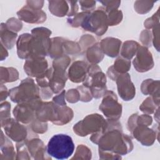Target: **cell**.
<instances>
[{
	"instance_id": "12",
	"label": "cell",
	"mask_w": 160,
	"mask_h": 160,
	"mask_svg": "<svg viewBox=\"0 0 160 160\" xmlns=\"http://www.w3.org/2000/svg\"><path fill=\"white\" fill-rule=\"evenodd\" d=\"M134 66L139 72H145L153 66L151 53L144 46H139L136 57L133 60Z\"/></svg>"
},
{
	"instance_id": "7",
	"label": "cell",
	"mask_w": 160,
	"mask_h": 160,
	"mask_svg": "<svg viewBox=\"0 0 160 160\" xmlns=\"http://www.w3.org/2000/svg\"><path fill=\"white\" fill-rule=\"evenodd\" d=\"M104 97L99 106L100 110L109 120L117 121L121 116L122 106L118 102V98L114 92L106 91Z\"/></svg>"
},
{
	"instance_id": "18",
	"label": "cell",
	"mask_w": 160,
	"mask_h": 160,
	"mask_svg": "<svg viewBox=\"0 0 160 160\" xmlns=\"http://www.w3.org/2000/svg\"><path fill=\"white\" fill-rule=\"evenodd\" d=\"M1 72L4 73L1 74V83H6L12 82L18 79V72L17 70L13 68H1Z\"/></svg>"
},
{
	"instance_id": "28",
	"label": "cell",
	"mask_w": 160,
	"mask_h": 160,
	"mask_svg": "<svg viewBox=\"0 0 160 160\" xmlns=\"http://www.w3.org/2000/svg\"><path fill=\"white\" fill-rule=\"evenodd\" d=\"M79 3L81 6V9L86 12H89L92 11L96 6V2L93 1H80Z\"/></svg>"
},
{
	"instance_id": "16",
	"label": "cell",
	"mask_w": 160,
	"mask_h": 160,
	"mask_svg": "<svg viewBox=\"0 0 160 160\" xmlns=\"http://www.w3.org/2000/svg\"><path fill=\"white\" fill-rule=\"evenodd\" d=\"M17 33L9 30L6 24L1 23V43L8 49H11L15 43Z\"/></svg>"
},
{
	"instance_id": "14",
	"label": "cell",
	"mask_w": 160,
	"mask_h": 160,
	"mask_svg": "<svg viewBox=\"0 0 160 160\" xmlns=\"http://www.w3.org/2000/svg\"><path fill=\"white\" fill-rule=\"evenodd\" d=\"M121 41L118 39L107 38L103 39L101 43V48L104 53L111 57L117 56L119 52Z\"/></svg>"
},
{
	"instance_id": "17",
	"label": "cell",
	"mask_w": 160,
	"mask_h": 160,
	"mask_svg": "<svg viewBox=\"0 0 160 160\" xmlns=\"http://www.w3.org/2000/svg\"><path fill=\"white\" fill-rule=\"evenodd\" d=\"M104 57L100 43H96L89 48L87 51V59L92 63H98L100 62Z\"/></svg>"
},
{
	"instance_id": "19",
	"label": "cell",
	"mask_w": 160,
	"mask_h": 160,
	"mask_svg": "<svg viewBox=\"0 0 160 160\" xmlns=\"http://www.w3.org/2000/svg\"><path fill=\"white\" fill-rule=\"evenodd\" d=\"M139 46L138 43L136 42L132 41H126L124 43L121 54L122 57L129 59L138 51Z\"/></svg>"
},
{
	"instance_id": "8",
	"label": "cell",
	"mask_w": 160,
	"mask_h": 160,
	"mask_svg": "<svg viewBox=\"0 0 160 160\" xmlns=\"http://www.w3.org/2000/svg\"><path fill=\"white\" fill-rule=\"evenodd\" d=\"M18 121L16 119L9 118L1 123V125L8 136L14 141L21 142L26 139L28 133L26 127Z\"/></svg>"
},
{
	"instance_id": "27",
	"label": "cell",
	"mask_w": 160,
	"mask_h": 160,
	"mask_svg": "<svg viewBox=\"0 0 160 160\" xmlns=\"http://www.w3.org/2000/svg\"><path fill=\"white\" fill-rule=\"evenodd\" d=\"M101 3H102L104 6H106V12H108L112 10L117 9L119 7L121 1H100Z\"/></svg>"
},
{
	"instance_id": "23",
	"label": "cell",
	"mask_w": 160,
	"mask_h": 160,
	"mask_svg": "<svg viewBox=\"0 0 160 160\" xmlns=\"http://www.w3.org/2000/svg\"><path fill=\"white\" fill-rule=\"evenodd\" d=\"M6 26L8 27V28L11 30V31H13L15 32L19 31V30H21V29L22 28V23L20 21H19L18 19L12 18L11 19H9L8 20V21L6 22Z\"/></svg>"
},
{
	"instance_id": "25",
	"label": "cell",
	"mask_w": 160,
	"mask_h": 160,
	"mask_svg": "<svg viewBox=\"0 0 160 160\" xmlns=\"http://www.w3.org/2000/svg\"><path fill=\"white\" fill-rule=\"evenodd\" d=\"M152 102V99L151 98H148L146 101H144L142 104H141V106L139 107V108L141 109V110L142 112H147V113H152L154 109V108L152 104H151L149 106V104Z\"/></svg>"
},
{
	"instance_id": "3",
	"label": "cell",
	"mask_w": 160,
	"mask_h": 160,
	"mask_svg": "<svg viewBox=\"0 0 160 160\" xmlns=\"http://www.w3.org/2000/svg\"><path fill=\"white\" fill-rule=\"evenodd\" d=\"M39 89L34 84L33 79L27 78L21 81L19 86L9 91L11 99L14 102H24L39 98Z\"/></svg>"
},
{
	"instance_id": "26",
	"label": "cell",
	"mask_w": 160,
	"mask_h": 160,
	"mask_svg": "<svg viewBox=\"0 0 160 160\" xmlns=\"http://www.w3.org/2000/svg\"><path fill=\"white\" fill-rule=\"evenodd\" d=\"M66 95V99L69 102H76L80 99V95L77 89H69Z\"/></svg>"
},
{
	"instance_id": "21",
	"label": "cell",
	"mask_w": 160,
	"mask_h": 160,
	"mask_svg": "<svg viewBox=\"0 0 160 160\" xmlns=\"http://www.w3.org/2000/svg\"><path fill=\"white\" fill-rule=\"evenodd\" d=\"M153 4L151 1H137L134 2V9L139 14L146 13L152 8Z\"/></svg>"
},
{
	"instance_id": "13",
	"label": "cell",
	"mask_w": 160,
	"mask_h": 160,
	"mask_svg": "<svg viewBox=\"0 0 160 160\" xmlns=\"http://www.w3.org/2000/svg\"><path fill=\"white\" fill-rule=\"evenodd\" d=\"M88 64L82 61L74 62L69 69L68 76L71 81L80 82L85 80L88 72Z\"/></svg>"
},
{
	"instance_id": "4",
	"label": "cell",
	"mask_w": 160,
	"mask_h": 160,
	"mask_svg": "<svg viewBox=\"0 0 160 160\" xmlns=\"http://www.w3.org/2000/svg\"><path fill=\"white\" fill-rule=\"evenodd\" d=\"M104 9L98 8L90 12L84 19L81 26L86 31L102 36L108 29V16Z\"/></svg>"
},
{
	"instance_id": "1",
	"label": "cell",
	"mask_w": 160,
	"mask_h": 160,
	"mask_svg": "<svg viewBox=\"0 0 160 160\" xmlns=\"http://www.w3.org/2000/svg\"><path fill=\"white\" fill-rule=\"evenodd\" d=\"M46 150L49 156L57 159H66L72 154L74 144L69 136L64 134H56L49 139Z\"/></svg>"
},
{
	"instance_id": "2",
	"label": "cell",
	"mask_w": 160,
	"mask_h": 160,
	"mask_svg": "<svg viewBox=\"0 0 160 160\" xmlns=\"http://www.w3.org/2000/svg\"><path fill=\"white\" fill-rule=\"evenodd\" d=\"M88 76L85 79L83 86L89 88L93 97L99 98L107 91L106 76L101 72V68L96 64H92L88 68Z\"/></svg>"
},
{
	"instance_id": "11",
	"label": "cell",
	"mask_w": 160,
	"mask_h": 160,
	"mask_svg": "<svg viewBox=\"0 0 160 160\" xmlns=\"http://www.w3.org/2000/svg\"><path fill=\"white\" fill-rule=\"evenodd\" d=\"M24 69L28 76L38 78L48 70V62L44 57L30 58L26 59Z\"/></svg>"
},
{
	"instance_id": "15",
	"label": "cell",
	"mask_w": 160,
	"mask_h": 160,
	"mask_svg": "<svg viewBox=\"0 0 160 160\" xmlns=\"http://www.w3.org/2000/svg\"><path fill=\"white\" fill-rule=\"evenodd\" d=\"M49 2V11L54 16L59 17L68 14L69 11V4L66 1H51Z\"/></svg>"
},
{
	"instance_id": "10",
	"label": "cell",
	"mask_w": 160,
	"mask_h": 160,
	"mask_svg": "<svg viewBox=\"0 0 160 160\" xmlns=\"http://www.w3.org/2000/svg\"><path fill=\"white\" fill-rule=\"evenodd\" d=\"M17 14L20 19L28 23H42L46 19V13L41 9L32 8L28 4L21 9Z\"/></svg>"
},
{
	"instance_id": "30",
	"label": "cell",
	"mask_w": 160,
	"mask_h": 160,
	"mask_svg": "<svg viewBox=\"0 0 160 160\" xmlns=\"http://www.w3.org/2000/svg\"><path fill=\"white\" fill-rule=\"evenodd\" d=\"M69 4V11L68 14V16H72L76 14L77 11H78V1H68Z\"/></svg>"
},
{
	"instance_id": "20",
	"label": "cell",
	"mask_w": 160,
	"mask_h": 160,
	"mask_svg": "<svg viewBox=\"0 0 160 160\" xmlns=\"http://www.w3.org/2000/svg\"><path fill=\"white\" fill-rule=\"evenodd\" d=\"M108 24L109 26H114L119 23L122 18V14L121 11L114 9L108 12Z\"/></svg>"
},
{
	"instance_id": "9",
	"label": "cell",
	"mask_w": 160,
	"mask_h": 160,
	"mask_svg": "<svg viewBox=\"0 0 160 160\" xmlns=\"http://www.w3.org/2000/svg\"><path fill=\"white\" fill-rule=\"evenodd\" d=\"M118 91L121 98L124 101L132 99L135 95V88L131 81L129 74H121L119 75L116 79Z\"/></svg>"
},
{
	"instance_id": "6",
	"label": "cell",
	"mask_w": 160,
	"mask_h": 160,
	"mask_svg": "<svg viewBox=\"0 0 160 160\" xmlns=\"http://www.w3.org/2000/svg\"><path fill=\"white\" fill-rule=\"evenodd\" d=\"M41 103L42 101L40 98L19 103L13 110L16 119L24 124L32 121L34 116H36V111Z\"/></svg>"
},
{
	"instance_id": "22",
	"label": "cell",
	"mask_w": 160,
	"mask_h": 160,
	"mask_svg": "<svg viewBox=\"0 0 160 160\" xmlns=\"http://www.w3.org/2000/svg\"><path fill=\"white\" fill-rule=\"evenodd\" d=\"M89 13H90L89 12H86V11L79 13V14L75 15L76 16L73 19H68V21L73 27H78L79 26H81V24L83 22L84 18Z\"/></svg>"
},
{
	"instance_id": "24",
	"label": "cell",
	"mask_w": 160,
	"mask_h": 160,
	"mask_svg": "<svg viewBox=\"0 0 160 160\" xmlns=\"http://www.w3.org/2000/svg\"><path fill=\"white\" fill-rule=\"evenodd\" d=\"M1 107L4 109H1V123L10 118V109L11 104L8 102H4L1 104Z\"/></svg>"
},
{
	"instance_id": "31",
	"label": "cell",
	"mask_w": 160,
	"mask_h": 160,
	"mask_svg": "<svg viewBox=\"0 0 160 160\" xmlns=\"http://www.w3.org/2000/svg\"><path fill=\"white\" fill-rule=\"evenodd\" d=\"M8 95V92L7 88H6V86L1 84V101H2L4 99H6Z\"/></svg>"
},
{
	"instance_id": "5",
	"label": "cell",
	"mask_w": 160,
	"mask_h": 160,
	"mask_svg": "<svg viewBox=\"0 0 160 160\" xmlns=\"http://www.w3.org/2000/svg\"><path fill=\"white\" fill-rule=\"evenodd\" d=\"M108 122L98 114H89L73 127L74 132L78 136H84L89 133L98 132L104 129Z\"/></svg>"
},
{
	"instance_id": "29",
	"label": "cell",
	"mask_w": 160,
	"mask_h": 160,
	"mask_svg": "<svg viewBox=\"0 0 160 160\" xmlns=\"http://www.w3.org/2000/svg\"><path fill=\"white\" fill-rule=\"evenodd\" d=\"M64 93H65V91H62L61 94H59L58 96H56L55 98H53L52 102L58 106H66V104L64 101Z\"/></svg>"
}]
</instances>
